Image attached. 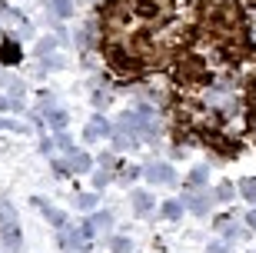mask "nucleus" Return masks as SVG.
I'll return each instance as SVG.
<instances>
[{
	"label": "nucleus",
	"instance_id": "nucleus-1",
	"mask_svg": "<svg viewBox=\"0 0 256 253\" xmlns=\"http://www.w3.org/2000/svg\"><path fill=\"white\" fill-rule=\"evenodd\" d=\"M0 240H4V246H7L10 253H20V246H24L17 210H14V203L4 200V197H0Z\"/></svg>",
	"mask_w": 256,
	"mask_h": 253
},
{
	"label": "nucleus",
	"instance_id": "nucleus-2",
	"mask_svg": "<svg viewBox=\"0 0 256 253\" xmlns=\"http://www.w3.org/2000/svg\"><path fill=\"white\" fill-rule=\"evenodd\" d=\"M20 60H24L20 40L10 37V34H4V37H0V64H4V67H17Z\"/></svg>",
	"mask_w": 256,
	"mask_h": 253
},
{
	"label": "nucleus",
	"instance_id": "nucleus-3",
	"mask_svg": "<svg viewBox=\"0 0 256 253\" xmlns=\"http://www.w3.org/2000/svg\"><path fill=\"white\" fill-rule=\"evenodd\" d=\"M34 206H37V210H40L44 216H47V220H50L54 226H60V230H66V213H64V210H57V206H50V203H47L44 197H34Z\"/></svg>",
	"mask_w": 256,
	"mask_h": 253
},
{
	"label": "nucleus",
	"instance_id": "nucleus-4",
	"mask_svg": "<svg viewBox=\"0 0 256 253\" xmlns=\"http://www.w3.org/2000/svg\"><path fill=\"white\" fill-rule=\"evenodd\" d=\"M143 173H146V180H150V183H173V180H176V173H173L170 163H150Z\"/></svg>",
	"mask_w": 256,
	"mask_h": 253
},
{
	"label": "nucleus",
	"instance_id": "nucleus-5",
	"mask_svg": "<svg viewBox=\"0 0 256 253\" xmlns=\"http://www.w3.org/2000/svg\"><path fill=\"white\" fill-rule=\"evenodd\" d=\"M64 167H66V173H86V170L94 167V160H90V153H80V150H74V153H66Z\"/></svg>",
	"mask_w": 256,
	"mask_h": 253
},
{
	"label": "nucleus",
	"instance_id": "nucleus-6",
	"mask_svg": "<svg viewBox=\"0 0 256 253\" xmlns=\"http://www.w3.org/2000/svg\"><path fill=\"white\" fill-rule=\"evenodd\" d=\"M106 133H114V130H110V123H106L104 117H94V120L86 123L84 137H86V140H90V143H94V140H100V137H106Z\"/></svg>",
	"mask_w": 256,
	"mask_h": 253
},
{
	"label": "nucleus",
	"instance_id": "nucleus-7",
	"mask_svg": "<svg viewBox=\"0 0 256 253\" xmlns=\"http://www.w3.org/2000/svg\"><path fill=\"white\" fill-rule=\"evenodd\" d=\"M44 7L54 14V20H66L74 14V0H44Z\"/></svg>",
	"mask_w": 256,
	"mask_h": 253
},
{
	"label": "nucleus",
	"instance_id": "nucleus-8",
	"mask_svg": "<svg viewBox=\"0 0 256 253\" xmlns=\"http://www.w3.org/2000/svg\"><path fill=\"white\" fill-rule=\"evenodd\" d=\"M210 203H213V200H210L206 193H190V197H186L190 213H196V216H206V213H210Z\"/></svg>",
	"mask_w": 256,
	"mask_h": 253
},
{
	"label": "nucleus",
	"instance_id": "nucleus-9",
	"mask_svg": "<svg viewBox=\"0 0 256 253\" xmlns=\"http://www.w3.org/2000/svg\"><path fill=\"white\" fill-rule=\"evenodd\" d=\"M133 210H136V216L153 213V197H150V193H143V190H136V193H133Z\"/></svg>",
	"mask_w": 256,
	"mask_h": 253
},
{
	"label": "nucleus",
	"instance_id": "nucleus-10",
	"mask_svg": "<svg viewBox=\"0 0 256 253\" xmlns=\"http://www.w3.org/2000/svg\"><path fill=\"white\" fill-rule=\"evenodd\" d=\"M44 113H47L50 127H54L57 133H64V130H66V120H70V117H66V110H57V107H50V110H44Z\"/></svg>",
	"mask_w": 256,
	"mask_h": 253
},
{
	"label": "nucleus",
	"instance_id": "nucleus-11",
	"mask_svg": "<svg viewBox=\"0 0 256 253\" xmlns=\"http://www.w3.org/2000/svg\"><path fill=\"white\" fill-rule=\"evenodd\" d=\"M206 177H210V170L206 167H196L190 177H186V190H203V187H206Z\"/></svg>",
	"mask_w": 256,
	"mask_h": 253
},
{
	"label": "nucleus",
	"instance_id": "nucleus-12",
	"mask_svg": "<svg viewBox=\"0 0 256 253\" xmlns=\"http://www.w3.org/2000/svg\"><path fill=\"white\" fill-rule=\"evenodd\" d=\"M114 147H116V150H133L136 140H133L130 133H124V130H114Z\"/></svg>",
	"mask_w": 256,
	"mask_h": 253
},
{
	"label": "nucleus",
	"instance_id": "nucleus-13",
	"mask_svg": "<svg viewBox=\"0 0 256 253\" xmlns=\"http://www.w3.org/2000/svg\"><path fill=\"white\" fill-rule=\"evenodd\" d=\"M54 50H57V37H44L37 44V57H54Z\"/></svg>",
	"mask_w": 256,
	"mask_h": 253
},
{
	"label": "nucleus",
	"instance_id": "nucleus-14",
	"mask_svg": "<svg viewBox=\"0 0 256 253\" xmlns=\"http://www.w3.org/2000/svg\"><path fill=\"white\" fill-rule=\"evenodd\" d=\"M240 193H243L250 203H256V177H253V180H250V177L243 180V183H240Z\"/></svg>",
	"mask_w": 256,
	"mask_h": 253
},
{
	"label": "nucleus",
	"instance_id": "nucleus-15",
	"mask_svg": "<svg viewBox=\"0 0 256 253\" xmlns=\"http://www.w3.org/2000/svg\"><path fill=\"white\" fill-rule=\"evenodd\" d=\"M163 216H166V220H176V216L183 213V206L176 203V200H166V203H163V210H160Z\"/></svg>",
	"mask_w": 256,
	"mask_h": 253
},
{
	"label": "nucleus",
	"instance_id": "nucleus-16",
	"mask_svg": "<svg viewBox=\"0 0 256 253\" xmlns=\"http://www.w3.org/2000/svg\"><path fill=\"white\" fill-rule=\"evenodd\" d=\"M74 203L80 206V210H94L96 206V193H80V197H74Z\"/></svg>",
	"mask_w": 256,
	"mask_h": 253
},
{
	"label": "nucleus",
	"instance_id": "nucleus-17",
	"mask_svg": "<svg viewBox=\"0 0 256 253\" xmlns=\"http://www.w3.org/2000/svg\"><path fill=\"white\" fill-rule=\"evenodd\" d=\"M110 223H114V216L106 213V210H100V213L90 220V226H94V230H96V226H110Z\"/></svg>",
	"mask_w": 256,
	"mask_h": 253
},
{
	"label": "nucleus",
	"instance_id": "nucleus-18",
	"mask_svg": "<svg viewBox=\"0 0 256 253\" xmlns=\"http://www.w3.org/2000/svg\"><path fill=\"white\" fill-rule=\"evenodd\" d=\"M0 130H17V133H27V127H24V123H17V120H4V117H0Z\"/></svg>",
	"mask_w": 256,
	"mask_h": 253
},
{
	"label": "nucleus",
	"instance_id": "nucleus-19",
	"mask_svg": "<svg viewBox=\"0 0 256 253\" xmlns=\"http://www.w3.org/2000/svg\"><path fill=\"white\" fill-rule=\"evenodd\" d=\"M94 107H96V110H104V107H110V94H104V90H96V94H94Z\"/></svg>",
	"mask_w": 256,
	"mask_h": 253
},
{
	"label": "nucleus",
	"instance_id": "nucleus-20",
	"mask_svg": "<svg viewBox=\"0 0 256 253\" xmlns=\"http://www.w3.org/2000/svg\"><path fill=\"white\" fill-rule=\"evenodd\" d=\"M114 253H133L130 240H124V236H116V240H114Z\"/></svg>",
	"mask_w": 256,
	"mask_h": 253
},
{
	"label": "nucleus",
	"instance_id": "nucleus-21",
	"mask_svg": "<svg viewBox=\"0 0 256 253\" xmlns=\"http://www.w3.org/2000/svg\"><path fill=\"white\" fill-rule=\"evenodd\" d=\"M216 200H233V187H230V183H220L216 187Z\"/></svg>",
	"mask_w": 256,
	"mask_h": 253
},
{
	"label": "nucleus",
	"instance_id": "nucleus-22",
	"mask_svg": "<svg viewBox=\"0 0 256 253\" xmlns=\"http://www.w3.org/2000/svg\"><path fill=\"white\" fill-rule=\"evenodd\" d=\"M110 183V173H96V187H106Z\"/></svg>",
	"mask_w": 256,
	"mask_h": 253
},
{
	"label": "nucleus",
	"instance_id": "nucleus-23",
	"mask_svg": "<svg viewBox=\"0 0 256 253\" xmlns=\"http://www.w3.org/2000/svg\"><path fill=\"white\" fill-rule=\"evenodd\" d=\"M246 223H250V226H253V230H256V210H253V213L246 216Z\"/></svg>",
	"mask_w": 256,
	"mask_h": 253
},
{
	"label": "nucleus",
	"instance_id": "nucleus-24",
	"mask_svg": "<svg viewBox=\"0 0 256 253\" xmlns=\"http://www.w3.org/2000/svg\"><path fill=\"white\" fill-rule=\"evenodd\" d=\"M210 253H226V250H223L220 243H213V246H210Z\"/></svg>",
	"mask_w": 256,
	"mask_h": 253
},
{
	"label": "nucleus",
	"instance_id": "nucleus-25",
	"mask_svg": "<svg viewBox=\"0 0 256 253\" xmlns=\"http://www.w3.org/2000/svg\"><path fill=\"white\" fill-rule=\"evenodd\" d=\"M246 4H250V7H253V10H256V0H246Z\"/></svg>",
	"mask_w": 256,
	"mask_h": 253
}]
</instances>
